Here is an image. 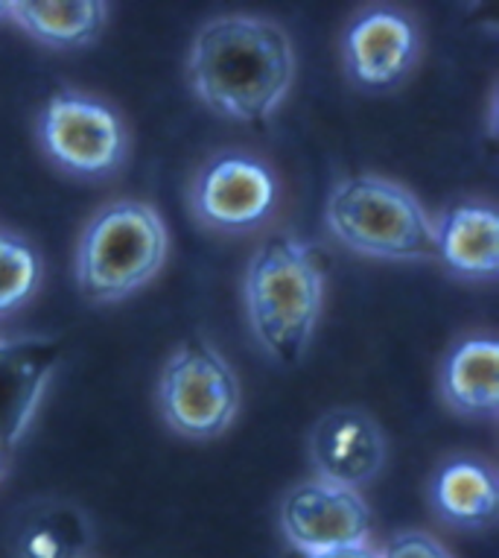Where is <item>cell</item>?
Returning <instances> with one entry per match:
<instances>
[{"label": "cell", "mask_w": 499, "mask_h": 558, "mask_svg": "<svg viewBox=\"0 0 499 558\" xmlns=\"http://www.w3.org/2000/svg\"><path fill=\"white\" fill-rule=\"evenodd\" d=\"M163 422L184 439H217L240 410L234 368L202 337L184 339L158 377Z\"/></svg>", "instance_id": "5"}, {"label": "cell", "mask_w": 499, "mask_h": 558, "mask_svg": "<svg viewBox=\"0 0 499 558\" xmlns=\"http://www.w3.org/2000/svg\"><path fill=\"white\" fill-rule=\"evenodd\" d=\"M41 257L27 240L0 234V313H10L36 293Z\"/></svg>", "instance_id": "17"}, {"label": "cell", "mask_w": 499, "mask_h": 558, "mask_svg": "<svg viewBox=\"0 0 499 558\" xmlns=\"http://www.w3.org/2000/svg\"><path fill=\"white\" fill-rule=\"evenodd\" d=\"M109 7L97 0L73 3H10V19L50 47H82L106 27Z\"/></svg>", "instance_id": "15"}, {"label": "cell", "mask_w": 499, "mask_h": 558, "mask_svg": "<svg viewBox=\"0 0 499 558\" xmlns=\"http://www.w3.org/2000/svg\"><path fill=\"white\" fill-rule=\"evenodd\" d=\"M38 144L64 173L102 179L126 158V126L109 102L88 94H53L38 114Z\"/></svg>", "instance_id": "6"}, {"label": "cell", "mask_w": 499, "mask_h": 558, "mask_svg": "<svg viewBox=\"0 0 499 558\" xmlns=\"http://www.w3.org/2000/svg\"><path fill=\"white\" fill-rule=\"evenodd\" d=\"M441 398L467 418H494L499 410V345L494 337H467L450 348L438 372Z\"/></svg>", "instance_id": "12"}, {"label": "cell", "mask_w": 499, "mask_h": 558, "mask_svg": "<svg viewBox=\"0 0 499 558\" xmlns=\"http://www.w3.org/2000/svg\"><path fill=\"white\" fill-rule=\"evenodd\" d=\"M187 80L210 111L266 126L295 83V47L275 21L222 15L202 24L193 38Z\"/></svg>", "instance_id": "1"}, {"label": "cell", "mask_w": 499, "mask_h": 558, "mask_svg": "<svg viewBox=\"0 0 499 558\" xmlns=\"http://www.w3.org/2000/svg\"><path fill=\"white\" fill-rule=\"evenodd\" d=\"M0 19H10V3H0Z\"/></svg>", "instance_id": "20"}, {"label": "cell", "mask_w": 499, "mask_h": 558, "mask_svg": "<svg viewBox=\"0 0 499 558\" xmlns=\"http://www.w3.org/2000/svg\"><path fill=\"white\" fill-rule=\"evenodd\" d=\"M287 558H380V553L368 544H356V547L327 549V553H299V549H287Z\"/></svg>", "instance_id": "19"}, {"label": "cell", "mask_w": 499, "mask_h": 558, "mask_svg": "<svg viewBox=\"0 0 499 558\" xmlns=\"http://www.w3.org/2000/svg\"><path fill=\"white\" fill-rule=\"evenodd\" d=\"M438 260L464 278H490L499 269V217L488 205H459L436 222Z\"/></svg>", "instance_id": "14"}, {"label": "cell", "mask_w": 499, "mask_h": 558, "mask_svg": "<svg viewBox=\"0 0 499 558\" xmlns=\"http://www.w3.org/2000/svg\"><path fill=\"white\" fill-rule=\"evenodd\" d=\"M380 558H453L427 532H398L386 541Z\"/></svg>", "instance_id": "18"}, {"label": "cell", "mask_w": 499, "mask_h": 558, "mask_svg": "<svg viewBox=\"0 0 499 558\" xmlns=\"http://www.w3.org/2000/svg\"><path fill=\"white\" fill-rule=\"evenodd\" d=\"M421 33L415 21L389 7L356 15L342 36V62L351 83L389 92L406 80L418 59Z\"/></svg>", "instance_id": "9"}, {"label": "cell", "mask_w": 499, "mask_h": 558, "mask_svg": "<svg viewBox=\"0 0 499 558\" xmlns=\"http://www.w3.org/2000/svg\"><path fill=\"white\" fill-rule=\"evenodd\" d=\"M281 530L290 549L299 553L356 547L368 544L372 509L354 488L307 480L283 497Z\"/></svg>", "instance_id": "8"}, {"label": "cell", "mask_w": 499, "mask_h": 558, "mask_svg": "<svg viewBox=\"0 0 499 558\" xmlns=\"http://www.w3.org/2000/svg\"><path fill=\"white\" fill-rule=\"evenodd\" d=\"M386 453L389 450L380 424L356 407L325 412L309 433V462L316 480L354 492L380 474Z\"/></svg>", "instance_id": "10"}, {"label": "cell", "mask_w": 499, "mask_h": 558, "mask_svg": "<svg viewBox=\"0 0 499 558\" xmlns=\"http://www.w3.org/2000/svg\"><path fill=\"white\" fill-rule=\"evenodd\" d=\"M327 229L360 255L382 260H433L438 257L436 222L415 193L374 173L345 175L330 191Z\"/></svg>", "instance_id": "3"}, {"label": "cell", "mask_w": 499, "mask_h": 558, "mask_svg": "<svg viewBox=\"0 0 499 558\" xmlns=\"http://www.w3.org/2000/svg\"><path fill=\"white\" fill-rule=\"evenodd\" d=\"M438 518L459 530H485L497 521L499 483L494 468L476 457H453L429 483Z\"/></svg>", "instance_id": "13"}, {"label": "cell", "mask_w": 499, "mask_h": 558, "mask_svg": "<svg viewBox=\"0 0 499 558\" xmlns=\"http://www.w3.org/2000/svg\"><path fill=\"white\" fill-rule=\"evenodd\" d=\"M170 234L146 202H114L82 231L76 284L88 302H120L161 272Z\"/></svg>", "instance_id": "4"}, {"label": "cell", "mask_w": 499, "mask_h": 558, "mask_svg": "<svg viewBox=\"0 0 499 558\" xmlns=\"http://www.w3.org/2000/svg\"><path fill=\"white\" fill-rule=\"evenodd\" d=\"M3 468H7V457H0V476H3Z\"/></svg>", "instance_id": "21"}, {"label": "cell", "mask_w": 499, "mask_h": 558, "mask_svg": "<svg viewBox=\"0 0 499 558\" xmlns=\"http://www.w3.org/2000/svg\"><path fill=\"white\" fill-rule=\"evenodd\" d=\"M325 252L290 234H272L248 260L245 311L275 363L295 366L307 354L325 302Z\"/></svg>", "instance_id": "2"}, {"label": "cell", "mask_w": 499, "mask_h": 558, "mask_svg": "<svg viewBox=\"0 0 499 558\" xmlns=\"http://www.w3.org/2000/svg\"><path fill=\"white\" fill-rule=\"evenodd\" d=\"M88 547V526L71 506H47L27 518L19 535V558H76Z\"/></svg>", "instance_id": "16"}, {"label": "cell", "mask_w": 499, "mask_h": 558, "mask_svg": "<svg viewBox=\"0 0 499 558\" xmlns=\"http://www.w3.org/2000/svg\"><path fill=\"white\" fill-rule=\"evenodd\" d=\"M278 179L264 161L243 153L210 158L196 173L191 208L196 220L222 231H248L272 217Z\"/></svg>", "instance_id": "7"}, {"label": "cell", "mask_w": 499, "mask_h": 558, "mask_svg": "<svg viewBox=\"0 0 499 558\" xmlns=\"http://www.w3.org/2000/svg\"><path fill=\"white\" fill-rule=\"evenodd\" d=\"M59 360V339H0V457H10L24 439Z\"/></svg>", "instance_id": "11"}]
</instances>
